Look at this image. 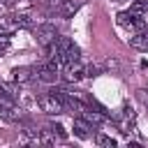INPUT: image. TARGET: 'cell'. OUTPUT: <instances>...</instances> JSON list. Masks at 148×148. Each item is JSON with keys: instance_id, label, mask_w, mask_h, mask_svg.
<instances>
[{"instance_id": "obj_1", "label": "cell", "mask_w": 148, "mask_h": 148, "mask_svg": "<svg viewBox=\"0 0 148 148\" xmlns=\"http://www.w3.org/2000/svg\"><path fill=\"white\" fill-rule=\"evenodd\" d=\"M37 106H39L44 113H49V116H58V113H62V111H65V104H62V90H60V88H53L51 92L39 95V97H37Z\"/></svg>"}, {"instance_id": "obj_2", "label": "cell", "mask_w": 148, "mask_h": 148, "mask_svg": "<svg viewBox=\"0 0 148 148\" xmlns=\"http://www.w3.org/2000/svg\"><path fill=\"white\" fill-rule=\"evenodd\" d=\"M88 76V65L79 58V60H72L65 69H62V79L67 83H76V81H83Z\"/></svg>"}, {"instance_id": "obj_3", "label": "cell", "mask_w": 148, "mask_h": 148, "mask_svg": "<svg viewBox=\"0 0 148 148\" xmlns=\"http://www.w3.org/2000/svg\"><path fill=\"white\" fill-rule=\"evenodd\" d=\"M35 37H37V42H39L42 46H49L51 42H56V37H58V28H56L53 23H42V25L35 28Z\"/></svg>"}, {"instance_id": "obj_4", "label": "cell", "mask_w": 148, "mask_h": 148, "mask_svg": "<svg viewBox=\"0 0 148 148\" xmlns=\"http://www.w3.org/2000/svg\"><path fill=\"white\" fill-rule=\"evenodd\" d=\"M81 7H83V0H62V2L58 5V14H60L62 18H72Z\"/></svg>"}, {"instance_id": "obj_5", "label": "cell", "mask_w": 148, "mask_h": 148, "mask_svg": "<svg viewBox=\"0 0 148 148\" xmlns=\"http://www.w3.org/2000/svg\"><path fill=\"white\" fill-rule=\"evenodd\" d=\"M74 134L79 136V139H90L92 134H95V125H90L88 120H83V118H74Z\"/></svg>"}, {"instance_id": "obj_6", "label": "cell", "mask_w": 148, "mask_h": 148, "mask_svg": "<svg viewBox=\"0 0 148 148\" xmlns=\"http://www.w3.org/2000/svg\"><path fill=\"white\" fill-rule=\"evenodd\" d=\"M130 46L136 51H148V30H139L130 37Z\"/></svg>"}, {"instance_id": "obj_7", "label": "cell", "mask_w": 148, "mask_h": 148, "mask_svg": "<svg viewBox=\"0 0 148 148\" xmlns=\"http://www.w3.org/2000/svg\"><path fill=\"white\" fill-rule=\"evenodd\" d=\"M12 79L16 83H25V81L35 79V67H14L12 69Z\"/></svg>"}, {"instance_id": "obj_8", "label": "cell", "mask_w": 148, "mask_h": 148, "mask_svg": "<svg viewBox=\"0 0 148 148\" xmlns=\"http://www.w3.org/2000/svg\"><path fill=\"white\" fill-rule=\"evenodd\" d=\"M46 130H49L53 136H58V139H67V132H65V127H62L60 123H49Z\"/></svg>"}, {"instance_id": "obj_9", "label": "cell", "mask_w": 148, "mask_h": 148, "mask_svg": "<svg viewBox=\"0 0 148 148\" xmlns=\"http://www.w3.org/2000/svg\"><path fill=\"white\" fill-rule=\"evenodd\" d=\"M14 21H16V28H28V25H32V16L30 14H14Z\"/></svg>"}, {"instance_id": "obj_10", "label": "cell", "mask_w": 148, "mask_h": 148, "mask_svg": "<svg viewBox=\"0 0 148 148\" xmlns=\"http://www.w3.org/2000/svg\"><path fill=\"white\" fill-rule=\"evenodd\" d=\"M95 141H97V146H106V148H113L116 146V139L113 136H106V134H95Z\"/></svg>"}, {"instance_id": "obj_11", "label": "cell", "mask_w": 148, "mask_h": 148, "mask_svg": "<svg viewBox=\"0 0 148 148\" xmlns=\"http://www.w3.org/2000/svg\"><path fill=\"white\" fill-rule=\"evenodd\" d=\"M9 106H12V99H9V97H0V116H2Z\"/></svg>"}, {"instance_id": "obj_12", "label": "cell", "mask_w": 148, "mask_h": 148, "mask_svg": "<svg viewBox=\"0 0 148 148\" xmlns=\"http://www.w3.org/2000/svg\"><path fill=\"white\" fill-rule=\"evenodd\" d=\"M9 46V35H5V32H0V51H5Z\"/></svg>"}, {"instance_id": "obj_13", "label": "cell", "mask_w": 148, "mask_h": 148, "mask_svg": "<svg viewBox=\"0 0 148 148\" xmlns=\"http://www.w3.org/2000/svg\"><path fill=\"white\" fill-rule=\"evenodd\" d=\"M49 2H53V5H60V2H62V0H49Z\"/></svg>"}, {"instance_id": "obj_14", "label": "cell", "mask_w": 148, "mask_h": 148, "mask_svg": "<svg viewBox=\"0 0 148 148\" xmlns=\"http://www.w3.org/2000/svg\"><path fill=\"white\" fill-rule=\"evenodd\" d=\"M143 90H146V92H148V88H143Z\"/></svg>"}]
</instances>
